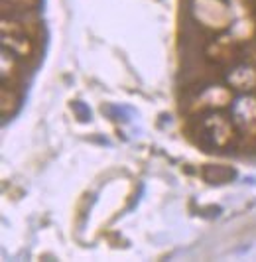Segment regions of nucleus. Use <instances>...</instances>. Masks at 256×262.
<instances>
[{
	"mask_svg": "<svg viewBox=\"0 0 256 262\" xmlns=\"http://www.w3.org/2000/svg\"><path fill=\"white\" fill-rule=\"evenodd\" d=\"M197 6H201V8H195V10L203 12V14H197V18H201L207 26H213V28H225L227 26L229 12L221 6L219 2H215V0H197Z\"/></svg>",
	"mask_w": 256,
	"mask_h": 262,
	"instance_id": "1",
	"label": "nucleus"
},
{
	"mask_svg": "<svg viewBox=\"0 0 256 262\" xmlns=\"http://www.w3.org/2000/svg\"><path fill=\"white\" fill-rule=\"evenodd\" d=\"M237 176V171L231 168H225V166H207L203 169V178L211 184H225V182H231L233 178Z\"/></svg>",
	"mask_w": 256,
	"mask_h": 262,
	"instance_id": "2",
	"label": "nucleus"
}]
</instances>
